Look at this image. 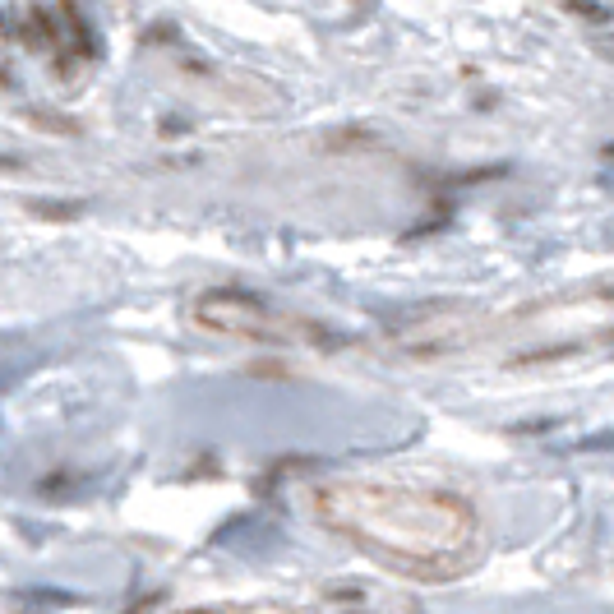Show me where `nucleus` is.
Returning <instances> with one entry per match:
<instances>
[{
	"instance_id": "obj_3",
	"label": "nucleus",
	"mask_w": 614,
	"mask_h": 614,
	"mask_svg": "<svg viewBox=\"0 0 614 614\" xmlns=\"http://www.w3.org/2000/svg\"><path fill=\"white\" fill-rule=\"evenodd\" d=\"M190 324L208 338L250 342V347H328V328L305 314L277 310L268 296L245 287H208L190 301Z\"/></svg>"
},
{
	"instance_id": "obj_1",
	"label": "nucleus",
	"mask_w": 614,
	"mask_h": 614,
	"mask_svg": "<svg viewBox=\"0 0 614 614\" xmlns=\"http://www.w3.org/2000/svg\"><path fill=\"white\" fill-rule=\"evenodd\" d=\"M314 527L398 578L453 582L485 559L490 531L467 490L402 467L333 471L305 485Z\"/></svg>"
},
{
	"instance_id": "obj_4",
	"label": "nucleus",
	"mask_w": 614,
	"mask_h": 614,
	"mask_svg": "<svg viewBox=\"0 0 614 614\" xmlns=\"http://www.w3.org/2000/svg\"><path fill=\"white\" fill-rule=\"evenodd\" d=\"M134 614H421L411 601L374 587H324L296 596H208V601H167Z\"/></svg>"
},
{
	"instance_id": "obj_2",
	"label": "nucleus",
	"mask_w": 614,
	"mask_h": 614,
	"mask_svg": "<svg viewBox=\"0 0 614 614\" xmlns=\"http://www.w3.org/2000/svg\"><path fill=\"white\" fill-rule=\"evenodd\" d=\"M504 338H531V361L559 356V351H591L614 342V287H591L573 296L513 305L499 314H467V319H434L402 333L398 351L411 361H439L462 351L494 347Z\"/></svg>"
}]
</instances>
